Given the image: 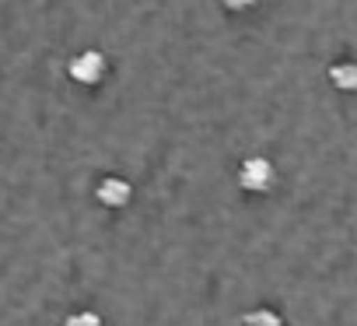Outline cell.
<instances>
[{"instance_id":"cell-1","label":"cell","mask_w":357,"mask_h":326,"mask_svg":"<svg viewBox=\"0 0 357 326\" xmlns=\"http://www.w3.org/2000/svg\"><path fill=\"white\" fill-rule=\"evenodd\" d=\"M235 179H238V186H242L245 193L263 197V193H270V190L277 186V165H273L270 158H263V154H249V158L238 161Z\"/></svg>"},{"instance_id":"cell-2","label":"cell","mask_w":357,"mask_h":326,"mask_svg":"<svg viewBox=\"0 0 357 326\" xmlns=\"http://www.w3.org/2000/svg\"><path fill=\"white\" fill-rule=\"evenodd\" d=\"M67 74H70L74 84L95 88V84H102L105 74H109V57H105L102 50L88 46V50H81V53H74V57L67 60Z\"/></svg>"},{"instance_id":"cell-3","label":"cell","mask_w":357,"mask_h":326,"mask_svg":"<svg viewBox=\"0 0 357 326\" xmlns=\"http://www.w3.org/2000/svg\"><path fill=\"white\" fill-rule=\"evenodd\" d=\"M95 200L109 211H123L133 200V183L123 179V176H102L98 186H95Z\"/></svg>"},{"instance_id":"cell-4","label":"cell","mask_w":357,"mask_h":326,"mask_svg":"<svg viewBox=\"0 0 357 326\" xmlns=\"http://www.w3.org/2000/svg\"><path fill=\"white\" fill-rule=\"evenodd\" d=\"M326 77H329V84H333L336 91H343V95L357 91V60H336V64H329Z\"/></svg>"},{"instance_id":"cell-5","label":"cell","mask_w":357,"mask_h":326,"mask_svg":"<svg viewBox=\"0 0 357 326\" xmlns=\"http://www.w3.org/2000/svg\"><path fill=\"white\" fill-rule=\"evenodd\" d=\"M242 326H284V316L270 305H259V309H249L242 316Z\"/></svg>"},{"instance_id":"cell-6","label":"cell","mask_w":357,"mask_h":326,"mask_svg":"<svg viewBox=\"0 0 357 326\" xmlns=\"http://www.w3.org/2000/svg\"><path fill=\"white\" fill-rule=\"evenodd\" d=\"M63 326H105V319L95 309H81V312H70L63 319Z\"/></svg>"},{"instance_id":"cell-7","label":"cell","mask_w":357,"mask_h":326,"mask_svg":"<svg viewBox=\"0 0 357 326\" xmlns=\"http://www.w3.org/2000/svg\"><path fill=\"white\" fill-rule=\"evenodd\" d=\"M221 8H225L228 15H249V11L256 8V0H221Z\"/></svg>"}]
</instances>
